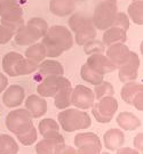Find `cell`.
I'll return each mask as SVG.
<instances>
[{
    "mask_svg": "<svg viewBox=\"0 0 143 154\" xmlns=\"http://www.w3.org/2000/svg\"><path fill=\"white\" fill-rule=\"evenodd\" d=\"M28 24H30V25H33V26H36L37 29H39L40 30V32L43 33L45 35V33L47 32V30H48V23H47V21L46 20H44V18H41V17H33V18H30L28 22Z\"/></svg>",
    "mask_w": 143,
    "mask_h": 154,
    "instance_id": "cell-36",
    "label": "cell"
},
{
    "mask_svg": "<svg viewBox=\"0 0 143 154\" xmlns=\"http://www.w3.org/2000/svg\"><path fill=\"white\" fill-rule=\"evenodd\" d=\"M127 40V31L121 28L112 25L109 29H106L102 37V42L104 46H111L118 42H126Z\"/></svg>",
    "mask_w": 143,
    "mask_h": 154,
    "instance_id": "cell-18",
    "label": "cell"
},
{
    "mask_svg": "<svg viewBox=\"0 0 143 154\" xmlns=\"http://www.w3.org/2000/svg\"><path fill=\"white\" fill-rule=\"evenodd\" d=\"M71 86V82L68 78L63 75H49L45 77L43 81L39 83L37 87L39 96L41 97H54L55 94L63 87Z\"/></svg>",
    "mask_w": 143,
    "mask_h": 154,
    "instance_id": "cell-8",
    "label": "cell"
},
{
    "mask_svg": "<svg viewBox=\"0 0 143 154\" xmlns=\"http://www.w3.org/2000/svg\"><path fill=\"white\" fill-rule=\"evenodd\" d=\"M75 1H79V2H83V1H87V0H75Z\"/></svg>",
    "mask_w": 143,
    "mask_h": 154,
    "instance_id": "cell-43",
    "label": "cell"
},
{
    "mask_svg": "<svg viewBox=\"0 0 143 154\" xmlns=\"http://www.w3.org/2000/svg\"><path fill=\"white\" fill-rule=\"evenodd\" d=\"M1 25L15 33L24 24L23 9L17 0H1L0 2Z\"/></svg>",
    "mask_w": 143,
    "mask_h": 154,
    "instance_id": "cell-4",
    "label": "cell"
},
{
    "mask_svg": "<svg viewBox=\"0 0 143 154\" xmlns=\"http://www.w3.org/2000/svg\"><path fill=\"white\" fill-rule=\"evenodd\" d=\"M86 64L91 69H93L95 72H97V73L102 74V75L111 73V72H113L117 69L112 64V62L106 57V55H103L102 53L89 55L87 61H86Z\"/></svg>",
    "mask_w": 143,
    "mask_h": 154,
    "instance_id": "cell-12",
    "label": "cell"
},
{
    "mask_svg": "<svg viewBox=\"0 0 143 154\" xmlns=\"http://www.w3.org/2000/svg\"><path fill=\"white\" fill-rule=\"evenodd\" d=\"M6 127L11 134L17 136L33 127L32 116H30V113L27 110H13L6 116Z\"/></svg>",
    "mask_w": 143,
    "mask_h": 154,
    "instance_id": "cell-6",
    "label": "cell"
},
{
    "mask_svg": "<svg viewBox=\"0 0 143 154\" xmlns=\"http://www.w3.org/2000/svg\"><path fill=\"white\" fill-rule=\"evenodd\" d=\"M132 105L136 109V110L141 111L143 110V91H140L135 95V97L133 98Z\"/></svg>",
    "mask_w": 143,
    "mask_h": 154,
    "instance_id": "cell-39",
    "label": "cell"
},
{
    "mask_svg": "<svg viewBox=\"0 0 143 154\" xmlns=\"http://www.w3.org/2000/svg\"><path fill=\"white\" fill-rule=\"evenodd\" d=\"M24 55H25L27 58L36 62V63H40L47 57L46 48H45V46L41 42H34V44L30 45L27 48V50H25Z\"/></svg>",
    "mask_w": 143,
    "mask_h": 154,
    "instance_id": "cell-26",
    "label": "cell"
},
{
    "mask_svg": "<svg viewBox=\"0 0 143 154\" xmlns=\"http://www.w3.org/2000/svg\"><path fill=\"white\" fill-rule=\"evenodd\" d=\"M64 143L63 136L60 138H43L36 145V153L37 154H54L56 145Z\"/></svg>",
    "mask_w": 143,
    "mask_h": 154,
    "instance_id": "cell-25",
    "label": "cell"
},
{
    "mask_svg": "<svg viewBox=\"0 0 143 154\" xmlns=\"http://www.w3.org/2000/svg\"><path fill=\"white\" fill-rule=\"evenodd\" d=\"M80 75H81V79H83L84 81L91 83L93 86H96V85H99V83H101L104 80V75H102V74H100L97 72H95L86 63L80 69Z\"/></svg>",
    "mask_w": 143,
    "mask_h": 154,
    "instance_id": "cell-28",
    "label": "cell"
},
{
    "mask_svg": "<svg viewBox=\"0 0 143 154\" xmlns=\"http://www.w3.org/2000/svg\"><path fill=\"white\" fill-rule=\"evenodd\" d=\"M116 120H117L118 126L120 127L122 130H128V131L138 129L141 125L140 119L131 112H121L117 116Z\"/></svg>",
    "mask_w": 143,
    "mask_h": 154,
    "instance_id": "cell-22",
    "label": "cell"
},
{
    "mask_svg": "<svg viewBox=\"0 0 143 154\" xmlns=\"http://www.w3.org/2000/svg\"><path fill=\"white\" fill-rule=\"evenodd\" d=\"M38 73L41 77H49V75H63L64 67L60 62L54 60H44L38 65Z\"/></svg>",
    "mask_w": 143,
    "mask_h": 154,
    "instance_id": "cell-20",
    "label": "cell"
},
{
    "mask_svg": "<svg viewBox=\"0 0 143 154\" xmlns=\"http://www.w3.org/2000/svg\"><path fill=\"white\" fill-rule=\"evenodd\" d=\"M105 1H112V2H117V0H105Z\"/></svg>",
    "mask_w": 143,
    "mask_h": 154,
    "instance_id": "cell-44",
    "label": "cell"
},
{
    "mask_svg": "<svg viewBox=\"0 0 143 154\" xmlns=\"http://www.w3.org/2000/svg\"><path fill=\"white\" fill-rule=\"evenodd\" d=\"M44 37L40 30L28 23L23 24L21 28L14 33V40L20 46H30V45L38 42Z\"/></svg>",
    "mask_w": 143,
    "mask_h": 154,
    "instance_id": "cell-11",
    "label": "cell"
},
{
    "mask_svg": "<svg viewBox=\"0 0 143 154\" xmlns=\"http://www.w3.org/2000/svg\"><path fill=\"white\" fill-rule=\"evenodd\" d=\"M95 103L93 90L84 85H77L72 88L71 105L79 110H89Z\"/></svg>",
    "mask_w": 143,
    "mask_h": 154,
    "instance_id": "cell-9",
    "label": "cell"
},
{
    "mask_svg": "<svg viewBox=\"0 0 143 154\" xmlns=\"http://www.w3.org/2000/svg\"><path fill=\"white\" fill-rule=\"evenodd\" d=\"M38 65L39 63H36V62L31 61V60H29L27 57H23L22 61L20 62V64L17 66V77H20V75H28V74L34 73L38 70Z\"/></svg>",
    "mask_w": 143,
    "mask_h": 154,
    "instance_id": "cell-31",
    "label": "cell"
},
{
    "mask_svg": "<svg viewBox=\"0 0 143 154\" xmlns=\"http://www.w3.org/2000/svg\"><path fill=\"white\" fill-rule=\"evenodd\" d=\"M0 2H1V0H0Z\"/></svg>",
    "mask_w": 143,
    "mask_h": 154,
    "instance_id": "cell-47",
    "label": "cell"
},
{
    "mask_svg": "<svg viewBox=\"0 0 143 154\" xmlns=\"http://www.w3.org/2000/svg\"><path fill=\"white\" fill-rule=\"evenodd\" d=\"M69 28L70 31L75 33L73 40L79 46L96 39V29L94 26L92 16L84 13H75L69 18Z\"/></svg>",
    "mask_w": 143,
    "mask_h": 154,
    "instance_id": "cell-2",
    "label": "cell"
},
{
    "mask_svg": "<svg viewBox=\"0 0 143 154\" xmlns=\"http://www.w3.org/2000/svg\"><path fill=\"white\" fill-rule=\"evenodd\" d=\"M23 55L16 51L7 53L2 58V69L7 75L9 77H17V66L22 61Z\"/></svg>",
    "mask_w": 143,
    "mask_h": 154,
    "instance_id": "cell-21",
    "label": "cell"
},
{
    "mask_svg": "<svg viewBox=\"0 0 143 154\" xmlns=\"http://www.w3.org/2000/svg\"><path fill=\"white\" fill-rule=\"evenodd\" d=\"M7 87H8V79L4 73H0V94L4 93Z\"/></svg>",
    "mask_w": 143,
    "mask_h": 154,
    "instance_id": "cell-42",
    "label": "cell"
},
{
    "mask_svg": "<svg viewBox=\"0 0 143 154\" xmlns=\"http://www.w3.org/2000/svg\"><path fill=\"white\" fill-rule=\"evenodd\" d=\"M143 90L142 83L135 82V81H129L125 82L120 91V96L122 100L127 104L132 105L133 98L135 97V95Z\"/></svg>",
    "mask_w": 143,
    "mask_h": 154,
    "instance_id": "cell-24",
    "label": "cell"
},
{
    "mask_svg": "<svg viewBox=\"0 0 143 154\" xmlns=\"http://www.w3.org/2000/svg\"><path fill=\"white\" fill-rule=\"evenodd\" d=\"M117 13H118L117 2L101 0L95 6L93 16H92V21H93L95 29L105 31L106 29L112 26Z\"/></svg>",
    "mask_w": 143,
    "mask_h": 154,
    "instance_id": "cell-5",
    "label": "cell"
},
{
    "mask_svg": "<svg viewBox=\"0 0 143 154\" xmlns=\"http://www.w3.org/2000/svg\"><path fill=\"white\" fill-rule=\"evenodd\" d=\"M76 8L75 0H50L49 9L56 16L64 17L73 13Z\"/></svg>",
    "mask_w": 143,
    "mask_h": 154,
    "instance_id": "cell-19",
    "label": "cell"
},
{
    "mask_svg": "<svg viewBox=\"0 0 143 154\" xmlns=\"http://www.w3.org/2000/svg\"><path fill=\"white\" fill-rule=\"evenodd\" d=\"M140 57L135 51H131L129 57L121 66L118 67V78L121 82L135 81L138 79V69H140Z\"/></svg>",
    "mask_w": 143,
    "mask_h": 154,
    "instance_id": "cell-10",
    "label": "cell"
},
{
    "mask_svg": "<svg viewBox=\"0 0 143 154\" xmlns=\"http://www.w3.org/2000/svg\"><path fill=\"white\" fill-rule=\"evenodd\" d=\"M14 37V33L11 32L9 29L0 24V45H4L9 42Z\"/></svg>",
    "mask_w": 143,
    "mask_h": 154,
    "instance_id": "cell-38",
    "label": "cell"
},
{
    "mask_svg": "<svg viewBox=\"0 0 143 154\" xmlns=\"http://www.w3.org/2000/svg\"><path fill=\"white\" fill-rule=\"evenodd\" d=\"M133 1H142V0H133Z\"/></svg>",
    "mask_w": 143,
    "mask_h": 154,
    "instance_id": "cell-45",
    "label": "cell"
},
{
    "mask_svg": "<svg viewBox=\"0 0 143 154\" xmlns=\"http://www.w3.org/2000/svg\"><path fill=\"white\" fill-rule=\"evenodd\" d=\"M18 144L9 135H0V154H16Z\"/></svg>",
    "mask_w": 143,
    "mask_h": 154,
    "instance_id": "cell-29",
    "label": "cell"
},
{
    "mask_svg": "<svg viewBox=\"0 0 143 154\" xmlns=\"http://www.w3.org/2000/svg\"><path fill=\"white\" fill-rule=\"evenodd\" d=\"M127 16L136 25L143 24V2L142 1H133L127 8Z\"/></svg>",
    "mask_w": 143,
    "mask_h": 154,
    "instance_id": "cell-27",
    "label": "cell"
},
{
    "mask_svg": "<svg viewBox=\"0 0 143 154\" xmlns=\"http://www.w3.org/2000/svg\"><path fill=\"white\" fill-rule=\"evenodd\" d=\"M38 131L44 138H60L62 135L60 134V125L59 122L52 119L46 118L43 119L38 125Z\"/></svg>",
    "mask_w": 143,
    "mask_h": 154,
    "instance_id": "cell-17",
    "label": "cell"
},
{
    "mask_svg": "<svg viewBox=\"0 0 143 154\" xmlns=\"http://www.w3.org/2000/svg\"><path fill=\"white\" fill-rule=\"evenodd\" d=\"M16 137L18 139V142L22 144V145H24V146H30V145H32L37 140V138H38V131H37V129L34 127H31L29 130H27V131L23 132V134L17 135Z\"/></svg>",
    "mask_w": 143,
    "mask_h": 154,
    "instance_id": "cell-32",
    "label": "cell"
},
{
    "mask_svg": "<svg viewBox=\"0 0 143 154\" xmlns=\"http://www.w3.org/2000/svg\"><path fill=\"white\" fill-rule=\"evenodd\" d=\"M54 154H78V152L73 146H69L65 143H60L56 145Z\"/></svg>",
    "mask_w": 143,
    "mask_h": 154,
    "instance_id": "cell-37",
    "label": "cell"
},
{
    "mask_svg": "<svg viewBox=\"0 0 143 154\" xmlns=\"http://www.w3.org/2000/svg\"><path fill=\"white\" fill-rule=\"evenodd\" d=\"M78 154H101L102 153V143L93 142V143L84 144L77 147Z\"/></svg>",
    "mask_w": 143,
    "mask_h": 154,
    "instance_id": "cell-34",
    "label": "cell"
},
{
    "mask_svg": "<svg viewBox=\"0 0 143 154\" xmlns=\"http://www.w3.org/2000/svg\"><path fill=\"white\" fill-rule=\"evenodd\" d=\"M93 93H94L95 98L99 100L100 98H103V97H106V96H113L115 88H113V86L111 85V82L103 80L101 83L94 86Z\"/></svg>",
    "mask_w": 143,
    "mask_h": 154,
    "instance_id": "cell-30",
    "label": "cell"
},
{
    "mask_svg": "<svg viewBox=\"0 0 143 154\" xmlns=\"http://www.w3.org/2000/svg\"><path fill=\"white\" fill-rule=\"evenodd\" d=\"M101 154H110V153H101Z\"/></svg>",
    "mask_w": 143,
    "mask_h": 154,
    "instance_id": "cell-46",
    "label": "cell"
},
{
    "mask_svg": "<svg viewBox=\"0 0 143 154\" xmlns=\"http://www.w3.org/2000/svg\"><path fill=\"white\" fill-rule=\"evenodd\" d=\"M57 120L60 128L66 132H73L81 129L89 128L92 125L91 116L86 111L79 110L76 107H68L62 110L57 114Z\"/></svg>",
    "mask_w": 143,
    "mask_h": 154,
    "instance_id": "cell-3",
    "label": "cell"
},
{
    "mask_svg": "<svg viewBox=\"0 0 143 154\" xmlns=\"http://www.w3.org/2000/svg\"><path fill=\"white\" fill-rule=\"evenodd\" d=\"M71 93L72 87H63L61 88L54 96V105L59 110H65L71 106Z\"/></svg>",
    "mask_w": 143,
    "mask_h": 154,
    "instance_id": "cell-23",
    "label": "cell"
},
{
    "mask_svg": "<svg viewBox=\"0 0 143 154\" xmlns=\"http://www.w3.org/2000/svg\"><path fill=\"white\" fill-rule=\"evenodd\" d=\"M25 110L30 113L32 119H38L46 114L47 112V102L44 97L39 95H30L25 99Z\"/></svg>",
    "mask_w": 143,
    "mask_h": 154,
    "instance_id": "cell-15",
    "label": "cell"
},
{
    "mask_svg": "<svg viewBox=\"0 0 143 154\" xmlns=\"http://www.w3.org/2000/svg\"><path fill=\"white\" fill-rule=\"evenodd\" d=\"M129 24H131V21H129V17L127 16V14L121 13V11H118L117 15H116L113 25H115V26H118V28L124 29V30L127 31V30L129 29Z\"/></svg>",
    "mask_w": 143,
    "mask_h": 154,
    "instance_id": "cell-35",
    "label": "cell"
},
{
    "mask_svg": "<svg viewBox=\"0 0 143 154\" xmlns=\"http://www.w3.org/2000/svg\"><path fill=\"white\" fill-rule=\"evenodd\" d=\"M142 143H143V135L142 132H138L134 138V146L138 151H142Z\"/></svg>",
    "mask_w": 143,
    "mask_h": 154,
    "instance_id": "cell-40",
    "label": "cell"
},
{
    "mask_svg": "<svg viewBox=\"0 0 143 154\" xmlns=\"http://www.w3.org/2000/svg\"><path fill=\"white\" fill-rule=\"evenodd\" d=\"M131 50L127 47L125 42H118V44H113L108 47L106 49V57L112 62V64L118 69L129 57Z\"/></svg>",
    "mask_w": 143,
    "mask_h": 154,
    "instance_id": "cell-14",
    "label": "cell"
},
{
    "mask_svg": "<svg viewBox=\"0 0 143 154\" xmlns=\"http://www.w3.org/2000/svg\"><path fill=\"white\" fill-rule=\"evenodd\" d=\"M91 109L96 121L100 123H109L118 110V102L113 96H106L100 98L97 103H94Z\"/></svg>",
    "mask_w": 143,
    "mask_h": 154,
    "instance_id": "cell-7",
    "label": "cell"
},
{
    "mask_svg": "<svg viewBox=\"0 0 143 154\" xmlns=\"http://www.w3.org/2000/svg\"><path fill=\"white\" fill-rule=\"evenodd\" d=\"M84 51L86 55H92V54H100V53H103L105 49V46L102 41L93 39L91 41H88L83 46Z\"/></svg>",
    "mask_w": 143,
    "mask_h": 154,
    "instance_id": "cell-33",
    "label": "cell"
},
{
    "mask_svg": "<svg viewBox=\"0 0 143 154\" xmlns=\"http://www.w3.org/2000/svg\"><path fill=\"white\" fill-rule=\"evenodd\" d=\"M25 98V91L20 85H11L7 87L2 95L4 105L9 109H15L22 105Z\"/></svg>",
    "mask_w": 143,
    "mask_h": 154,
    "instance_id": "cell-13",
    "label": "cell"
},
{
    "mask_svg": "<svg viewBox=\"0 0 143 154\" xmlns=\"http://www.w3.org/2000/svg\"><path fill=\"white\" fill-rule=\"evenodd\" d=\"M103 142H104V147L110 151H117L125 143V135L122 130L118 128L109 129L108 131H105L103 136Z\"/></svg>",
    "mask_w": 143,
    "mask_h": 154,
    "instance_id": "cell-16",
    "label": "cell"
},
{
    "mask_svg": "<svg viewBox=\"0 0 143 154\" xmlns=\"http://www.w3.org/2000/svg\"><path fill=\"white\" fill-rule=\"evenodd\" d=\"M117 154H140L138 149H134L132 147H124L121 146L117 149Z\"/></svg>",
    "mask_w": 143,
    "mask_h": 154,
    "instance_id": "cell-41",
    "label": "cell"
},
{
    "mask_svg": "<svg viewBox=\"0 0 143 154\" xmlns=\"http://www.w3.org/2000/svg\"><path fill=\"white\" fill-rule=\"evenodd\" d=\"M73 35L68 28L63 25H53L41 38V44L46 48V54L49 58H55L63 53L70 50L73 46Z\"/></svg>",
    "mask_w": 143,
    "mask_h": 154,
    "instance_id": "cell-1",
    "label": "cell"
}]
</instances>
